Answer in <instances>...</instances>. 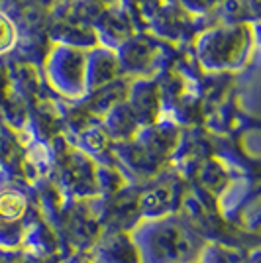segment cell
I'll return each mask as SVG.
<instances>
[{"mask_svg": "<svg viewBox=\"0 0 261 263\" xmlns=\"http://www.w3.org/2000/svg\"><path fill=\"white\" fill-rule=\"evenodd\" d=\"M12 40H14V30H12L10 22L4 16H0V51L10 47Z\"/></svg>", "mask_w": 261, "mask_h": 263, "instance_id": "obj_2", "label": "cell"}, {"mask_svg": "<svg viewBox=\"0 0 261 263\" xmlns=\"http://www.w3.org/2000/svg\"><path fill=\"white\" fill-rule=\"evenodd\" d=\"M24 209H26V202L20 195H4L0 198V214L4 218H18L22 216Z\"/></svg>", "mask_w": 261, "mask_h": 263, "instance_id": "obj_1", "label": "cell"}]
</instances>
